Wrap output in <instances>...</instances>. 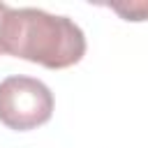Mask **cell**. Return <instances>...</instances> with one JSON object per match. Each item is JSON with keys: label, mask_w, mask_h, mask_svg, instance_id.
I'll list each match as a JSON object with an SVG mask.
<instances>
[{"label": "cell", "mask_w": 148, "mask_h": 148, "mask_svg": "<svg viewBox=\"0 0 148 148\" xmlns=\"http://www.w3.org/2000/svg\"><path fill=\"white\" fill-rule=\"evenodd\" d=\"M5 53L46 69H67L83 58L86 35L67 16L35 7H12L5 23Z\"/></svg>", "instance_id": "1"}, {"label": "cell", "mask_w": 148, "mask_h": 148, "mask_svg": "<svg viewBox=\"0 0 148 148\" xmlns=\"http://www.w3.org/2000/svg\"><path fill=\"white\" fill-rule=\"evenodd\" d=\"M53 116V92L32 76H7L0 81V123L16 132L42 127Z\"/></svg>", "instance_id": "2"}, {"label": "cell", "mask_w": 148, "mask_h": 148, "mask_svg": "<svg viewBox=\"0 0 148 148\" xmlns=\"http://www.w3.org/2000/svg\"><path fill=\"white\" fill-rule=\"evenodd\" d=\"M9 5L0 2V56H5V23H7V14H9Z\"/></svg>", "instance_id": "3"}]
</instances>
